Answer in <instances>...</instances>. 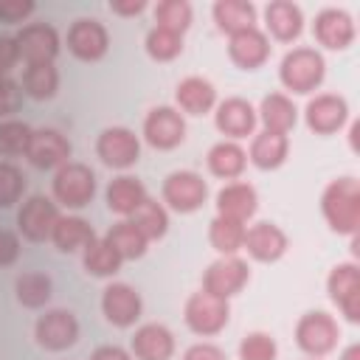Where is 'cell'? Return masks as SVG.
I'll return each instance as SVG.
<instances>
[{"label": "cell", "instance_id": "obj_44", "mask_svg": "<svg viewBox=\"0 0 360 360\" xmlns=\"http://www.w3.org/2000/svg\"><path fill=\"white\" fill-rule=\"evenodd\" d=\"M37 11L34 0H0V20L14 25V22H25L31 14Z\"/></svg>", "mask_w": 360, "mask_h": 360}, {"label": "cell", "instance_id": "obj_42", "mask_svg": "<svg viewBox=\"0 0 360 360\" xmlns=\"http://www.w3.org/2000/svg\"><path fill=\"white\" fill-rule=\"evenodd\" d=\"M25 194V174L11 160H0V208H11Z\"/></svg>", "mask_w": 360, "mask_h": 360}, {"label": "cell", "instance_id": "obj_18", "mask_svg": "<svg viewBox=\"0 0 360 360\" xmlns=\"http://www.w3.org/2000/svg\"><path fill=\"white\" fill-rule=\"evenodd\" d=\"M73 155V146L68 141L65 132L53 129V127H42V129H34L31 135V146L25 152V158L31 160V166L37 169H59L70 160Z\"/></svg>", "mask_w": 360, "mask_h": 360}, {"label": "cell", "instance_id": "obj_14", "mask_svg": "<svg viewBox=\"0 0 360 360\" xmlns=\"http://www.w3.org/2000/svg\"><path fill=\"white\" fill-rule=\"evenodd\" d=\"M101 312L104 318L118 326V329H129L141 321V312H143V298L141 292L127 284V281H112L104 287L101 292Z\"/></svg>", "mask_w": 360, "mask_h": 360}, {"label": "cell", "instance_id": "obj_52", "mask_svg": "<svg viewBox=\"0 0 360 360\" xmlns=\"http://www.w3.org/2000/svg\"><path fill=\"white\" fill-rule=\"evenodd\" d=\"M309 360H321V357H309Z\"/></svg>", "mask_w": 360, "mask_h": 360}, {"label": "cell", "instance_id": "obj_6", "mask_svg": "<svg viewBox=\"0 0 360 360\" xmlns=\"http://www.w3.org/2000/svg\"><path fill=\"white\" fill-rule=\"evenodd\" d=\"M160 194L172 211L191 214V211L202 208V202L208 200V183L202 180V174H197L191 169H174L166 174Z\"/></svg>", "mask_w": 360, "mask_h": 360}, {"label": "cell", "instance_id": "obj_4", "mask_svg": "<svg viewBox=\"0 0 360 360\" xmlns=\"http://www.w3.org/2000/svg\"><path fill=\"white\" fill-rule=\"evenodd\" d=\"M340 326L338 321L323 309H309L295 323V343L309 357H323L338 349Z\"/></svg>", "mask_w": 360, "mask_h": 360}, {"label": "cell", "instance_id": "obj_50", "mask_svg": "<svg viewBox=\"0 0 360 360\" xmlns=\"http://www.w3.org/2000/svg\"><path fill=\"white\" fill-rule=\"evenodd\" d=\"M349 146H352V152H360V124L357 121L349 124Z\"/></svg>", "mask_w": 360, "mask_h": 360}, {"label": "cell", "instance_id": "obj_39", "mask_svg": "<svg viewBox=\"0 0 360 360\" xmlns=\"http://www.w3.org/2000/svg\"><path fill=\"white\" fill-rule=\"evenodd\" d=\"M34 127L20 121V118H6L0 121V158H20L31 146Z\"/></svg>", "mask_w": 360, "mask_h": 360}, {"label": "cell", "instance_id": "obj_13", "mask_svg": "<svg viewBox=\"0 0 360 360\" xmlns=\"http://www.w3.org/2000/svg\"><path fill=\"white\" fill-rule=\"evenodd\" d=\"M326 292L346 321H360V267L354 262H340L329 270Z\"/></svg>", "mask_w": 360, "mask_h": 360}, {"label": "cell", "instance_id": "obj_25", "mask_svg": "<svg viewBox=\"0 0 360 360\" xmlns=\"http://www.w3.org/2000/svg\"><path fill=\"white\" fill-rule=\"evenodd\" d=\"M146 197H149V194H146V186H143L138 177H132V174H118V177H112V180L107 183V191H104L107 208H110L112 214H118L121 219L132 217V214L141 208V202H143Z\"/></svg>", "mask_w": 360, "mask_h": 360}, {"label": "cell", "instance_id": "obj_47", "mask_svg": "<svg viewBox=\"0 0 360 360\" xmlns=\"http://www.w3.org/2000/svg\"><path fill=\"white\" fill-rule=\"evenodd\" d=\"M183 360H228V354L217 346V343H191L183 352Z\"/></svg>", "mask_w": 360, "mask_h": 360}, {"label": "cell", "instance_id": "obj_43", "mask_svg": "<svg viewBox=\"0 0 360 360\" xmlns=\"http://www.w3.org/2000/svg\"><path fill=\"white\" fill-rule=\"evenodd\" d=\"M22 107V87L11 76H0V121L14 118V112Z\"/></svg>", "mask_w": 360, "mask_h": 360}, {"label": "cell", "instance_id": "obj_5", "mask_svg": "<svg viewBox=\"0 0 360 360\" xmlns=\"http://www.w3.org/2000/svg\"><path fill=\"white\" fill-rule=\"evenodd\" d=\"M183 321L194 335H202V338L219 335L231 321V304L205 290L191 292L183 307Z\"/></svg>", "mask_w": 360, "mask_h": 360}, {"label": "cell", "instance_id": "obj_20", "mask_svg": "<svg viewBox=\"0 0 360 360\" xmlns=\"http://www.w3.org/2000/svg\"><path fill=\"white\" fill-rule=\"evenodd\" d=\"M287 248H290V239L276 222L262 219V222H253L250 228H245L242 250H248V256L256 262H264V264L278 262L287 253Z\"/></svg>", "mask_w": 360, "mask_h": 360}, {"label": "cell", "instance_id": "obj_1", "mask_svg": "<svg viewBox=\"0 0 360 360\" xmlns=\"http://www.w3.org/2000/svg\"><path fill=\"white\" fill-rule=\"evenodd\" d=\"M321 214L335 233L354 236L360 225V183L354 177L332 180L321 194Z\"/></svg>", "mask_w": 360, "mask_h": 360}, {"label": "cell", "instance_id": "obj_46", "mask_svg": "<svg viewBox=\"0 0 360 360\" xmlns=\"http://www.w3.org/2000/svg\"><path fill=\"white\" fill-rule=\"evenodd\" d=\"M17 62H20V51L14 37H0V76H11Z\"/></svg>", "mask_w": 360, "mask_h": 360}, {"label": "cell", "instance_id": "obj_27", "mask_svg": "<svg viewBox=\"0 0 360 360\" xmlns=\"http://www.w3.org/2000/svg\"><path fill=\"white\" fill-rule=\"evenodd\" d=\"M256 118L262 121V127L267 132H278V135H287L295 121H298V107L292 104L290 96L284 93H267L256 110Z\"/></svg>", "mask_w": 360, "mask_h": 360}, {"label": "cell", "instance_id": "obj_19", "mask_svg": "<svg viewBox=\"0 0 360 360\" xmlns=\"http://www.w3.org/2000/svg\"><path fill=\"white\" fill-rule=\"evenodd\" d=\"M354 20L343 8H321L312 20V37L329 51H343L354 42Z\"/></svg>", "mask_w": 360, "mask_h": 360}, {"label": "cell", "instance_id": "obj_24", "mask_svg": "<svg viewBox=\"0 0 360 360\" xmlns=\"http://www.w3.org/2000/svg\"><path fill=\"white\" fill-rule=\"evenodd\" d=\"M264 25L273 39L292 42L304 31V11H301V6H295L290 0H273L264 6Z\"/></svg>", "mask_w": 360, "mask_h": 360}, {"label": "cell", "instance_id": "obj_16", "mask_svg": "<svg viewBox=\"0 0 360 360\" xmlns=\"http://www.w3.org/2000/svg\"><path fill=\"white\" fill-rule=\"evenodd\" d=\"M304 121L315 135H335L349 121V104L338 93H318L307 101Z\"/></svg>", "mask_w": 360, "mask_h": 360}, {"label": "cell", "instance_id": "obj_22", "mask_svg": "<svg viewBox=\"0 0 360 360\" xmlns=\"http://www.w3.org/2000/svg\"><path fill=\"white\" fill-rule=\"evenodd\" d=\"M129 354L135 360H172L174 335L163 323H141L129 340Z\"/></svg>", "mask_w": 360, "mask_h": 360}, {"label": "cell", "instance_id": "obj_30", "mask_svg": "<svg viewBox=\"0 0 360 360\" xmlns=\"http://www.w3.org/2000/svg\"><path fill=\"white\" fill-rule=\"evenodd\" d=\"M205 163H208V172L214 177L236 180L245 172V166H248V152L236 141H219V143H214L208 149Z\"/></svg>", "mask_w": 360, "mask_h": 360}, {"label": "cell", "instance_id": "obj_49", "mask_svg": "<svg viewBox=\"0 0 360 360\" xmlns=\"http://www.w3.org/2000/svg\"><path fill=\"white\" fill-rule=\"evenodd\" d=\"M110 11L118 17H135V14L146 11V0H112Z\"/></svg>", "mask_w": 360, "mask_h": 360}, {"label": "cell", "instance_id": "obj_37", "mask_svg": "<svg viewBox=\"0 0 360 360\" xmlns=\"http://www.w3.org/2000/svg\"><path fill=\"white\" fill-rule=\"evenodd\" d=\"M127 219H129L149 242L163 239L166 231H169V211H166L163 202H158V200H152V197H146V200L141 202V208H138L132 217H127Z\"/></svg>", "mask_w": 360, "mask_h": 360}, {"label": "cell", "instance_id": "obj_11", "mask_svg": "<svg viewBox=\"0 0 360 360\" xmlns=\"http://www.w3.org/2000/svg\"><path fill=\"white\" fill-rule=\"evenodd\" d=\"M65 45L79 62H98L110 51V31L98 20L79 17L70 22V28L65 34Z\"/></svg>", "mask_w": 360, "mask_h": 360}, {"label": "cell", "instance_id": "obj_21", "mask_svg": "<svg viewBox=\"0 0 360 360\" xmlns=\"http://www.w3.org/2000/svg\"><path fill=\"white\" fill-rule=\"evenodd\" d=\"M228 56H231V62L236 68L256 70V68H262L270 59V37L259 25L245 28V31H236L228 39Z\"/></svg>", "mask_w": 360, "mask_h": 360}, {"label": "cell", "instance_id": "obj_23", "mask_svg": "<svg viewBox=\"0 0 360 360\" xmlns=\"http://www.w3.org/2000/svg\"><path fill=\"white\" fill-rule=\"evenodd\" d=\"M214 205H217L219 217H228V219H236V222H248L259 208V194H256V188L250 183L231 180L217 191V202Z\"/></svg>", "mask_w": 360, "mask_h": 360}, {"label": "cell", "instance_id": "obj_8", "mask_svg": "<svg viewBox=\"0 0 360 360\" xmlns=\"http://www.w3.org/2000/svg\"><path fill=\"white\" fill-rule=\"evenodd\" d=\"M59 205L45 194H31L17 208V228L28 242H48L59 219Z\"/></svg>", "mask_w": 360, "mask_h": 360}, {"label": "cell", "instance_id": "obj_36", "mask_svg": "<svg viewBox=\"0 0 360 360\" xmlns=\"http://www.w3.org/2000/svg\"><path fill=\"white\" fill-rule=\"evenodd\" d=\"M104 239L118 250V256L127 262V259H141L149 248V239L129 222V219H118L110 225V231L104 233Z\"/></svg>", "mask_w": 360, "mask_h": 360}, {"label": "cell", "instance_id": "obj_31", "mask_svg": "<svg viewBox=\"0 0 360 360\" xmlns=\"http://www.w3.org/2000/svg\"><path fill=\"white\" fill-rule=\"evenodd\" d=\"M211 14H214L217 28L228 37L256 25V6L250 0H217Z\"/></svg>", "mask_w": 360, "mask_h": 360}, {"label": "cell", "instance_id": "obj_45", "mask_svg": "<svg viewBox=\"0 0 360 360\" xmlns=\"http://www.w3.org/2000/svg\"><path fill=\"white\" fill-rule=\"evenodd\" d=\"M20 233L8 231V228H0V267H8L20 259Z\"/></svg>", "mask_w": 360, "mask_h": 360}, {"label": "cell", "instance_id": "obj_9", "mask_svg": "<svg viewBox=\"0 0 360 360\" xmlns=\"http://www.w3.org/2000/svg\"><path fill=\"white\" fill-rule=\"evenodd\" d=\"M34 338L48 352H65L79 340V318L70 309H45L34 323Z\"/></svg>", "mask_w": 360, "mask_h": 360}, {"label": "cell", "instance_id": "obj_12", "mask_svg": "<svg viewBox=\"0 0 360 360\" xmlns=\"http://www.w3.org/2000/svg\"><path fill=\"white\" fill-rule=\"evenodd\" d=\"M143 141L152 149H174L186 141V118L177 107H152L143 118Z\"/></svg>", "mask_w": 360, "mask_h": 360}, {"label": "cell", "instance_id": "obj_2", "mask_svg": "<svg viewBox=\"0 0 360 360\" xmlns=\"http://www.w3.org/2000/svg\"><path fill=\"white\" fill-rule=\"evenodd\" d=\"M323 76H326V62H323L321 51L307 48V45L287 51L281 65H278L281 84L292 93H301V96L318 90L323 84Z\"/></svg>", "mask_w": 360, "mask_h": 360}, {"label": "cell", "instance_id": "obj_29", "mask_svg": "<svg viewBox=\"0 0 360 360\" xmlns=\"http://www.w3.org/2000/svg\"><path fill=\"white\" fill-rule=\"evenodd\" d=\"M98 233L93 231V225L84 219V217H76V214H65L56 219L53 225V233H51V242L56 245V250L62 253H82Z\"/></svg>", "mask_w": 360, "mask_h": 360}, {"label": "cell", "instance_id": "obj_35", "mask_svg": "<svg viewBox=\"0 0 360 360\" xmlns=\"http://www.w3.org/2000/svg\"><path fill=\"white\" fill-rule=\"evenodd\" d=\"M208 242L219 256H236L245 245V222H236V219L217 214L208 222Z\"/></svg>", "mask_w": 360, "mask_h": 360}, {"label": "cell", "instance_id": "obj_38", "mask_svg": "<svg viewBox=\"0 0 360 360\" xmlns=\"http://www.w3.org/2000/svg\"><path fill=\"white\" fill-rule=\"evenodd\" d=\"M143 48H146L149 59H155V62H172V59H177L183 53V34L155 25V28L146 31Z\"/></svg>", "mask_w": 360, "mask_h": 360}, {"label": "cell", "instance_id": "obj_40", "mask_svg": "<svg viewBox=\"0 0 360 360\" xmlns=\"http://www.w3.org/2000/svg\"><path fill=\"white\" fill-rule=\"evenodd\" d=\"M152 11H155V22L160 28H169L177 34H186L191 25V17H194V11L186 0H160Z\"/></svg>", "mask_w": 360, "mask_h": 360}, {"label": "cell", "instance_id": "obj_33", "mask_svg": "<svg viewBox=\"0 0 360 360\" xmlns=\"http://www.w3.org/2000/svg\"><path fill=\"white\" fill-rule=\"evenodd\" d=\"M124 259L118 256V250L104 239V236H96L84 250H82V267L96 276V278H110L121 270Z\"/></svg>", "mask_w": 360, "mask_h": 360}, {"label": "cell", "instance_id": "obj_3", "mask_svg": "<svg viewBox=\"0 0 360 360\" xmlns=\"http://www.w3.org/2000/svg\"><path fill=\"white\" fill-rule=\"evenodd\" d=\"M53 188V202L65 205V208H84L93 202L96 197V172L87 163L79 160H68L65 166H59L53 172L51 180Z\"/></svg>", "mask_w": 360, "mask_h": 360}, {"label": "cell", "instance_id": "obj_48", "mask_svg": "<svg viewBox=\"0 0 360 360\" xmlns=\"http://www.w3.org/2000/svg\"><path fill=\"white\" fill-rule=\"evenodd\" d=\"M90 360H135V357L124 346H118V343H104V346H96L93 349Z\"/></svg>", "mask_w": 360, "mask_h": 360}, {"label": "cell", "instance_id": "obj_15", "mask_svg": "<svg viewBox=\"0 0 360 360\" xmlns=\"http://www.w3.org/2000/svg\"><path fill=\"white\" fill-rule=\"evenodd\" d=\"M17 42V51H20V59L25 65H34V62H53L59 56V48H62V39H59V31L51 25V22H28L17 31L14 37Z\"/></svg>", "mask_w": 360, "mask_h": 360}, {"label": "cell", "instance_id": "obj_10", "mask_svg": "<svg viewBox=\"0 0 360 360\" xmlns=\"http://www.w3.org/2000/svg\"><path fill=\"white\" fill-rule=\"evenodd\" d=\"M96 155L110 169H129L141 160V138L129 127H104L96 138Z\"/></svg>", "mask_w": 360, "mask_h": 360}, {"label": "cell", "instance_id": "obj_41", "mask_svg": "<svg viewBox=\"0 0 360 360\" xmlns=\"http://www.w3.org/2000/svg\"><path fill=\"white\" fill-rule=\"evenodd\" d=\"M278 357V343L270 332H248L239 340V360H276Z\"/></svg>", "mask_w": 360, "mask_h": 360}, {"label": "cell", "instance_id": "obj_28", "mask_svg": "<svg viewBox=\"0 0 360 360\" xmlns=\"http://www.w3.org/2000/svg\"><path fill=\"white\" fill-rule=\"evenodd\" d=\"M290 155V138L287 135H278V132H256L253 141H250V152H248V160L262 169V172H273L278 169Z\"/></svg>", "mask_w": 360, "mask_h": 360}, {"label": "cell", "instance_id": "obj_32", "mask_svg": "<svg viewBox=\"0 0 360 360\" xmlns=\"http://www.w3.org/2000/svg\"><path fill=\"white\" fill-rule=\"evenodd\" d=\"M22 96L37 98V101H48L56 96L59 90V70L53 62H34L22 68Z\"/></svg>", "mask_w": 360, "mask_h": 360}, {"label": "cell", "instance_id": "obj_51", "mask_svg": "<svg viewBox=\"0 0 360 360\" xmlns=\"http://www.w3.org/2000/svg\"><path fill=\"white\" fill-rule=\"evenodd\" d=\"M340 360H360V343H349L340 352Z\"/></svg>", "mask_w": 360, "mask_h": 360}, {"label": "cell", "instance_id": "obj_7", "mask_svg": "<svg viewBox=\"0 0 360 360\" xmlns=\"http://www.w3.org/2000/svg\"><path fill=\"white\" fill-rule=\"evenodd\" d=\"M250 281V264L242 256H219L202 273V290L217 298H233Z\"/></svg>", "mask_w": 360, "mask_h": 360}, {"label": "cell", "instance_id": "obj_17", "mask_svg": "<svg viewBox=\"0 0 360 360\" xmlns=\"http://www.w3.org/2000/svg\"><path fill=\"white\" fill-rule=\"evenodd\" d=\"M214 124L225 135V141H239L248 135H256V107L248 98L231 96L214 107Z\"/></svg>", "mask_w": 360, "mask_h": 360}, {"label": "cell", "instance_id": "obj_26", "mask_svg": "<svg viewBox=\"0 0 360 360\" xmlns=\"http://www.w3.org/2000/svg\"><path fill=\"white\" fill-rule=\"evenodd\" d=\"M174 101L188 115H205L217 107V87L202 76H186L174 87Z\"/></svg>", "mask_w": 360, "mask_h": 360}, {"label": "cell", "instance_id": "obj_34", "mask_svg": "<svg viewBox=\"0 0 360 360\" xmlns=\"http://www.w3.org/2000/svg\"><path fill=\"white\" fill-rule=\"evenodd\" d=\"M14 295L25 309H42L53 295V281L48 273H39V270L20 273L14 281Z\"/></svg>", "mask_w": 360, "mask_h": 360}]
</instances>
